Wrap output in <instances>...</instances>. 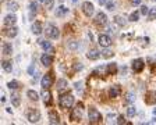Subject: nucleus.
<instances>
[{
    "mask_svg": "<svg viewBox=\"0 0 156 125\" xmlns=\"http://www.w3.org/2000/svg\"><path fill=\"white\" fill-rule=\"evenodd\" d=\"M58 104L64 110L71 109V106L74 104V96H73L71 93H63L62 96H60V99H58Z\"/></svg>",
    "mask_w": 156,
    "mask_h": 125,
    "instance_id": "f257e3e1",
    "label": "nucleus"
},
{
    "mask_svg": "<svg viewBox=\"0 0 156 125\" xmlns=\"http://www.w3.org/2000/svg\"><path fill=\"white\" fill-rule=\"evenodd\" d=\"M88 118H89V122H91V124H99V122H102V114L98 111L96 109L91 107V109H89V113H88Z\"/></svg>",
    "mask_w": 156,
    "mask_h": 125,
    "instance_id": "f03ea898",
    "label": "nucleus"
},
{
    "mask_svg": "<svg viewBox=\"0 0 156 125\" xmlns=\"http://www.w3.org/2000/svg\"><path fill=\"white\" fill-rule=\"evenodd\" d=\"M82 110H84V104H82V103H78L71 111V116H70L71 121H80V120L82 118Z\"/></svg>",
    "mask_w": 156,
    "mask_h": 125,
    "instance_id": "7ed1b4c3",
    "label": "nucleus"
},
{
    "mask_svg": "<svg viewBox=\"0 0 156 125\" xmlns=\"http://www.w3.org/2000/svg\"><path fill=\"white\" fill-rule=\"evenodd\" d=\"M46 36L50 39H57L58 36H60V32H58V28L57 26H55L53 24H48L46 25Z\"/></svg>",
    "mask_w": 156,
    "mask_h": 125,
    "instance_id": "20e7f679",
    "label": "nucleus"
},
{
    "mask_svg": "<svg viewBox=\"0 0 156 125\" xmlns=\"http://www.w3.org/2000/svg\"><path fill=\"white\" fill-rule=\"evenodd\" d=\"M27 120H28L29 122H32V124L38 122L39 120H41V113H39V110L29 109L28 111H27Z\"/></svg>",
    "mask_w": 156,
    "mask_h": 125,
    "instance_id": "39448f33",
    "label": "nucleus"
},
{
    "mask_svg": "<svg viewBox=\"0 0 156 125\" xmlns=\"http://www.w3.org/2000/svg\"><path fill=\"white\" fill-rule=\"evenodd\" d=\"M53 74L52 72H48L46 75H43L42 79H41V86L43 88V89H49V88L53 85Z\"/></svg>",
    "mask_w": 156,
    "mask_h": 125,
    "instance_id": "423d86ee",
    "label": "nucleus"
},
{
    "mask_svg": "<svg viewBox=\"0 0 156 125\" xmlns=\"http://www.w3.org/2000/svg\"><path fill=\"white\" fill-rule=\"evenodd\" d=\"M99 45L102 46V47H110L112 43H113V40H112V38L109 35H105V33H102V35H99Z\"/></svg>",
    "mask_w": 156,
    "mask_h": 125,
    "instance_id": "0eeeda50",
    "label": "nucleus"
},
{
    "mask_svg": "<svg viewBox=\"0 0 156 125\" xmlns=\"http://www.w3.org/2000/svg\"><path fill=\"white\" fill-rule=\"evenodd\" d=\"M94 11H95V7L91 2H84V3H82V13L87 17H91L92 14H94Z\"/></svg>",
    "mask_w": 156,
    "mask_h": 125,
    "instance_id": "6e6552de",
    "label": "nucleus"
},
{
    "mask_svg": "<svg viewBox=\"0 0 156 125\" xmlns=\"http://www.w3.org/2000/svg\"><path fill=\"white\" fill-rule=\"evenodd\" d=\"M95 24L96 25H99V26H105V25H107V16L105 13H98L96 14V17H95Z\"/></svg>",
    "mask_w": 156,
    "mask_h": 125,
    "instance_id": "1a4fd4ad",
    "label": "nucleus"
},
{
    "mask_svg": "<svg viewBox=\"0 0 156 125\" xmlns=\"http://www.w3.org/2000/svg\"><path fill=\"white\" fill-rule=\"evenodd\" d=\"M145 68V61L142 58H136L133 61V70L134 72H141V71Z\"/></svg>",
    "mask_w": 156,
    "mask_h": 125,
    "instance_id": "9d476101",
    "label": "nucleus"
},
{
    "mask_svg": "<svg viewBox=\"0 0 156 125\" xmlns=\"http://www.w3.org/2000/svg\"><path fill=\"white\" fill-rule=\"evenodd\" d=\"M145 103L146 104H156V90H151L145 95Z\"/></svg>",
    "mask_w": 156,
    "mask_h": 125,
    "instance_id": "9b49d317",
    "label": "nucleus"
},
{
    "mask_svg": "<svg viewBox=\"0 0 156 125\" xmlns=\"http://www.w3.org/2000/svg\"><path fill=\"white\" fill-rule=\"evenodd\" d=\"M4 25L6 26H14L16 25V23H17V17H16V14H9V16H6L4 17Z\"/></svg>",
    "mask_w": 156,
    "mask_h": 125,
    "instance_id": "f8f14e48",
    "label": "nucleus"
},
{
    "mask_svg": "<svg viewBox=\"0 0 156 125\" xmlns=\"http://www.w3.org/2000/svg\"><path fill=\"white\" fill-rule=\"evenodd\" d=\"M121 93V88L120 85H113V86H110V89H109V96L112 97V99H114V97H119Z\"/></svg>",
    "mask_w": 156,
    "mask_h": 125,
    "instance_id": "ddd939ff",
    "label": "nucleus"
},
{
    "mask_svg": "<svg viewBox=\"0 0 156 125\" xmlns=\"http://www.w3.org/2000/svg\"><path fill=\"white\" fill-rule=\"evenodd\" d=\"M49 122L52 125H56V124H60V117H58L57 111L52 110V111H49Z\"/></svg>",
    "mask_w": 156,
    "mask_h": 125,
    "instance_id": "4468645a",
    "label": "nucleus"
},
{
    "mask_svg": "<svg viewBox=\"0 0 156 125\" xmlns=\"http://www.w3.org/2000/svg\"><path fill=\"white\" fill-rule=\"evenodd\" d=\"M39 45L42 46V47L46 50V53H49V54H53V53H55V47L50 45L49 40H39Z\"/></svg>",
    "mask_w": 156,
    "mask_h": 125,
    "instance_id": "2eb2a0df",
    "label": "nucleus"
},
{
    "mask_svg": "<svg viewBox=\"0 0 156 125\" xmlns=\"http://www.w3.org/2000/svg\"><path fill=\"white\" fill-rule=\"evenodd\" d=\"M53 60H55V58H53V56H52V54H46V53L42 56V57H41V63H42L45 67H49V65H52V64H53Z\"/></svg>",
    "mask_w": 156,
    "mask_h": 125,
    "instance_id": "dca6fc26",
    "label": "nucleus"
},
{
    "mask_svg": "<svg viewBox=\"0 0 156 125\" xmlns=\"http://www.w3.org/2000/svg\"><path fill=\"white\" fill-rule=\"evenodd\" d=\"M17 33H18V28L16 25L14 26H9L7 29H4V35L9 36V38H16Z\"/></svg>",
    "mask_w": 156,
    "mask_h": 125,
    "instance_id": "f3484780",
    "label": "nucleus"
},
{
    "mask_svg": "<svg viewBox=\"0 0 156 125\" xmlns=\"http://www.w3.org/2000/svg\"><path fill=\"white\" fill-rule=\"evenodd\" d=\"M43 32V26H42V23H39V21H35L32 24V33L34 35H41Z\"/></svg>",
    "mask_w": 156,
    "mask_h": 125,
    "instance_id": "a211bd4d",
    "label": "nucleus"
},
{
    "mask_svg": "<svg viewBox=\"0 0 156 125\" xmlns=\"http://www.w3.org/2000/svg\"><path fill=\"white\" fill-rule=\"evenodd\" d=\"M2 53L6 56H10L11 53H13V46L10 45L9 42H4L3 45H2Z\"/></svg>",
    "mask_w": 156,
    "mask_h": 125,
    "instance_id": "6ab92c4d",
    "label": "nucleus"
},
{
    "mask_svg": "<svg viewBox=\"0 0 156 125\" xmlns=\"http://www.w3.org/2000/svg\"><path fill=\"white\" fill-rule=\"evenodd\" d=\"M87 57L89 58V60H98V58H101V53L96 50V49H92V50H89L87 53Z\"/></svg>",
    "mask_w": 156,
    "mask_h": 125,
    "instance_id": "aec40b11",
    "label": "nucleus"
},
{
    "mask_svg": "<svg viewBox=\"0 0 156 125\" xmlns=\"http://www.w3.org/2000/svg\"><path fill=\"white\" fill-rule=\"evenodd\" d=\"M106 74L107 75L117 74V64H116V63H110V64L106 65Z\"/></svg>",
    "mask_w": 156,
    "mask_h": 125,
    "instance_id": "412c9836",
    "label": "nucleus"
},
{
    "mask_svg": "<svg viewBox=\"0 0 156 125\" xmlns=\"http://www.w3.org/2000/svg\"><path fill=\"white\" fill-rule=\"evenodd\" d=\"M42 99H43V103H45V104H50V102H52V93L49 92V89H43Z\"/></svg>",
    "mask_w": 156,
    "mask_h": 125,
    "instance_id": "4be33fe9",
    "label": "nucleus"
},
{
    "mask_svg": "<svg viewBox=\"0 0 156 125\" xmlns=\"http://www.w3.org/2000/svg\"><path fill=\"white\" fill-rule=\"evenodd\" d=\"M68 14V9L66 6H60V7H57V11H56V17H64V16H67Z\"/></svg>",
    "mask_w": 156,
    "mask_h": 125,
    "instance_id": "5701e85b",
    "label": "nucleus"
},
{
    "mask_svg": "<svg viewBox=\"0 0 156 125\" xmlns=\"http://www.w3.org/2000/svg\"><path fill=\"white\" fill-rule=\"evenodd\" d=\"M67 81L66 79H58L57 81V90L58 92H63V90H66L67 89Z\"/></svg>",
    "mask_w": 156,
    "mask_h": 125,
    "instance_id": "b1692460",
    "label": "nucleus"
},
{
    "mask_svg": "<svg viewBox=\"0 0 156 125\" xmlns=\"http://www.w3.org/2000/svg\"><path fill=\"white\" fill-rule=\"evenodd\" d=\"M2 67H3V70L6 71V72H11V71H13V65H11V61H9V60L2 61Z\"/></svg>",
    "mask_w": 156,
    "mask_h": 125,
    "instance_id": "393cba45",
    "label": "nucleus"
},
{
    "mask_svg": "<svg viewBox=\"0 0 156 125\" xmlns=\"http://www.w3.org/2000/svg\"><path fill=\"white\" fill-rule=\"evenodd\" d=\"M114 23H116L119 26H126L127 19L124 18V17H121V16H116L114 17Z\"/></svg>",
    "mask_w": 156,
    "mask_h": 125,
    "instance_id": "a878e982",
    "label": "nucleus"
},
{
    "mask_svg": "<svg viewBox=\"0 0 156 125\" xmlns=\"http://www.w3.org/2000/svg\"><path fill=\"white\" fill-rule=\"evenodd\" d=\"M7 9H9L10 11H17V10H18V4H17L16 0H9V2H7Z\"/></svg>",
    "mask_w": 156,
    "mask_h": 125,
    "instance_id": "bb28decb",
    "label": "nucleus"
},
{
    "mask_svg": "<svg viewBox=\"0 0 156 125\" xmlns=\"http://www.w3.org/2000/svg\"><path fill=\"white\" fill-rule=\"evenodd\" d=\"M27 96H28L31 100H35V102L39 99V95H38V92H35V90H32V89H31V90H28V92H27Z\"/></svg>",
    "mask_w": 156,
    "mask_h": 125,
    "instance_id": "cd10ccee",
    "label": "nucleus"
},
{
    "mask_svg": "<svg viewBox=\"0 0 156 125\" xmlns=\"http://www.w3.org/2000/svg\"><path fill=\"white\" fill-rule=\"evenodd\" d=\"M7 88H9V89H11V90H16V89H18L20 88V82L18 81H10L9 83H7Z\"/></svg>",
    "mask_w": 156,
    "mask_h": 125,
    "instance_id": "c85d7f7f",
    "label": "nucleus"
},
{
    "mask_svg": "<svg viewBox=\"0 0 156 125\" xmlns=\"http://www.w3.org/2000/svg\"><path fill=\"white\" fill-rule=\"evenodd\" d=\"M11 103H13L14 107H18L20 104H21V99H20L18 95H13V96H11Z\"/></svg>",
    "mask_w": 156,
    "mask_h": 125,
    "instance_id": "c756f323",
    "label": "nucleus"
},
{
    "mask_svg": "<svg viewBox=\"0 0 156 125\" xmlns=\"http://www.w3.org/2000/svg\"><path fill=\"white\" fill-rule=\"evenodd\" d=\"M140 14H141V13H138V11H134V13L130 14L128 19H130L131 23H136V21H138V18H140Z\"/></svg>",
    "mask_w": 156,
    "mask_h": 125,
    "instance_id": "7c9ffc66",
    "label": "nucleus"
},
{
    "mask_svg": "<svg viewBox=\"0 0 156 125\" xmlns=\"http://www.w3.org/2000/svg\"><path fill=\"white\" fill-rule=\"evenodd\" d=\"M29 11H31V14H36V11H38V2H32V3L29 4Z\"/></svg>",
    "mask_w": 156,
    "mask_h": 125,
    "instance_id": "2f4dec72",
    "label": "nucleus"
},
{
    "mask_svg": "<svg viewBox=\"0 0 156 125\" xmlns=\"http://www.w3.org/2000/svg\"><path fill=\"white\" fill-rule=\"evenodd\" d=\"M43 4H45L46 10H52L55 6V0H43Z\"/></svg>",
    "mask_w": 156,
    "mask_h": 125,
    "instance_id": "473e14b6",
    "label": "nucleus"
},
{
    "mask_svg": "<svg viewBox=\"0 0 156 125\" xmlns=\"http://www.w3.org/2000/svg\"><path fill=\"white\" fill-rule=\"evenodd\" d=\"M135 113H136V109L134 106H130L128 109H127V116L128 117H134L135 116Z\"/></svg>",
    "mask_w": 156,
    "mask_h": 125,
    "instance_id": "72a5a7b5",
    "label": "nucleus"
},
{
    "mask_svg": "<svg viewBox=\"0 0 156 125\" xmlns=\"http://www.w3.org/2000/svg\"><path fill=\"white\" fill-rule=\"evenodd\" d=\"M148 17H149V21H153V19H156V9H151Z\"/></svg>",
    "mask_w": 156,
    "mask_h": 125,
    "instance_id": "f704fd0d",
    "label": "nucleus"
},
{
    "mask_svg": "<svg viewBox=\"0 0 156 125\" xmlns=\"http://www.w3.org/2000/svg\"><path fill=\"white\" fill-rule=\"evenodd\" d=\"M149 7H148V6H142V7H141V10H140V13L141 14H142V16H146V14H149Z\"/></svg>",
    "mask_w": 156,
    "mask_h": 125,
    "instance_id": "c9c22d12",
    "label": "nucleus"
},
{
    "mask_svg": "<svg viewBox=\"0 0 156 125\" xmlns=\"http://www.w3.org/2000/svg\"><path fill=\"white\" fill-rule=\"evenodd\" d=\"M114 7H116V4H114V2H112V0H109V2L106 3V9L110 10V11H113Z\"/></svg>",
    "mask_w": 156,
    "mask_h": 125,
    "instance_id": "e433bc0d",
    "label": "nucleus"
},
{
    "mask_svg": "<svg viewBox=\"0 0 156 125\" xmlns=\"http://www.w3.org/2000/svg\"><path fill=\"white\" fill-rule=\"evenodd\" d=\"M117 124L119 125H121V124H126V118H124V116H119L117 117Z\"/></svg>",
    "mask_w": 156,
    "mask_h": 125,
    "instance_id": "4c0bfd02",
    "label": "nucleus"
},
{
    "mask_svg": "<svg viewBox=\"0 0 156 125\" xmlns=\"http://www.w3.org/2000/svg\"><path fill=\"white\" fill-rule=\"evenodd\" d=\"M113 54H114V53H113V51H110V50H105V51H103V57H105V58L112 57Z\"/></svg>",
    "mask_w": 156,
    "mask_h": 125,
    "instance_id": "58836bf2",
    "label": "nucleus"
},
{
    "mask_svg": "<svg viewBox=\"0 0 156 125\" xmlns=\"http://www.w3.org/2000/svg\"><path fill=\"white\" fill-rule=\"evenodd\" d=\"M133 100H134V95H133V93H128V95H127V99H126V104L131 103Z\"/></svg>",
    "mask_w": 156,
    "mask_h": 125,
    "instance_id": "ea45409f",
    "label": "nucleus"
},
{
    "mask_svg": "<svg viewBox=\"0 0 156 125\" xmlns=\"http://www.w3.org/2000/svg\"><path fill=\"white\" fill-rule=\"evenodd\" d=\"M75 90L77 92H82V82H75Z\"/></svg>",
    "mask_w": 156,
    "mask_h": 125,
    "instance_id": "a19ab883",
    "label": "nucleus"
},
{
    "mask_svg": "<svg viewBox=\"0 0 156 125\" xmlns=\"http://www.w3.org/2000/svg\"><path fill=\"white\" fill-rule=\"evenodd\" d=\"M82 68H84V67H82V64H81V63H80V64H78V63H77V64L74 65V70H75V71H81Z\"/></svg>",
    "mask_w": 156,
    "mask_h": 125,
    "instance_id": "79ce46f5",
    "label": "nucleus"
},
{
    "mask_svg": "<svg viewBox=\"0 0 156 125\" xmlns=\"http://www.w3.org/2000/svg\"><path fill=\"white\" fill-rule=\"evenodd\" d=\"M131 2V4H133V6H140L141 4V0H130Z\"/></svg>",
    "mask_w": 156,
    "mask_h": 125,
    "instance_id": "37998d69",
    "label": "nucleus"
},
{
    "mask_svg": "<svg viewBox=\"0 0 156 125\" xmlns=\"http://www.w3.org/2000/svg\"><path fill=\"white\" fill-rule=\"evenodd\" d=\"M68 47H71V49H75V47H77V43H75V42L73 40L71 43H70V45H68Z\"/></svg>",
    "mask_w": 156,
    "mask_h": 125,
    "instance_id": "c03bdc74",
    "label": "nucleus"
},
{
    "mask_svg": "<svg viewBox=\"0 0 156 125\" xmlns=\"http://www.w3.org/2000/svg\"><path fill=\"white\" fill-rule=\"evenodd\" d=\"M107 2H109V0H99V4H101V6H106Z\"/></svg>",
    "mask_w": 156,
    "mask_h": 125,
    "instance_id": "a18cd8bd",
    "label": "nucleus"
},
{
    "mask_svg": "<svg viewBox=\"0 0 156 125\" xmlns=\"http://www.w3.org/2000/svg\"><path fill=\"white\" fill-rule=\"evenodd\" d=\"M28 72H29V74H32V72H34V67H29V70H28Z\"/></svg>",
    "mask_w": 156,
    "mask_h": 125,
    "instance_id": "49530a36",
    "label": "nucleus"
},
{
    "mask_svg": "<svg viewBox=\"0 0 156 125\" xmlns=\"http://www.w3.org/2000/svg\"><path fill=\"white\" fill-rule=\"evenodd\" d=\"M153 114H156V109H155V110H153Z\"/></svg>",
    "mask_w": 156,
    "mask_h": 125,
    "instance_id": "de8ad7c7",
    "label": "nucleus"
},
{
    "mask_svg": "<svg viewBox=\"0 0 156 125\" xmlns=\"http://www.w3.org/2000/svg\"><path fill=\"white\" fill-rule=\"evenodd\" d=\"M152 2H153V3H156V0H152Z\"/></svg>",
    "mask_w": 156,
    "mask_h": 125,
    "instance_id": "09e8293b",
    "label": "nucleus"
},
{
    "mask_svg": "<svg viewBox=\"0 0 156 125\" xmlns=\"http://www.w3.org/2000/svg\"><path fill=\"white\" fill-rule=\"evenodd\" d=\"M73 2H78V0H73Z\"/></svg>",
    "mask_w": 156,
    "mask_h": 125,
    "instance_id": "8fccbe9b",
    "label": "nucleus"
},
{
    "mask_svg": "<svg viewBox=\"0 0 156 125\" xmlns=\"http://www.w3.org/2000/svg\"><path fill=\"white\" fill-rule=\"evenodd\" d=\"M60 2H64V0H60Z\"/></svg>",
    "mask_w": 156,
    "mask_h": 125,
    "instance_id": "3c124183",
    "label": "nucleus"
}]
</instances>
